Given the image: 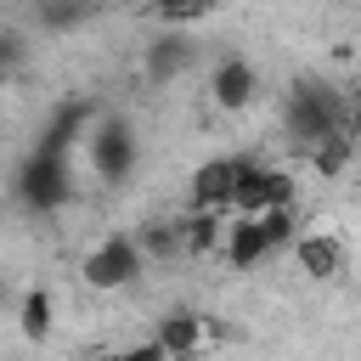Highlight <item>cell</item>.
<instances>
[{"instance_id":"1","label":"cell","mask_w":361,"mask_h":361,"mask_svg":"<svg viewBox=\"0 0 361 361\" xmlns=\"http://www.w3.org/2000/svg\"><path fill=\"white\" fill-rule=\"evenodd\" d=\"M73 192V175H68V152H51V147H34V158L23 164L17 175V197L34 209V214H51L62 209Z\"/></svg>"},{"instance_id":"2","label":"cell","mask_w":361,"mask_h":361,"mask_svg":"<svg viewBox=\"0 0 361 361\" xmlns=\"http://www.w3.org/2000/svg\"><path fill=\"white\" fill-rule=\"evenodd\" d=\"M282 124H288V135L310 152L322 135H333V130H344V118H338V102L322 90V85H293L288 90V107H282Z\"/></svg>"},{"instance_id":"3","label":"cell","mask_w":361,"mask_h":361,"mask_svg":"<svg viewBox=\"0 0 361 361\" xmlns=\"http://www.w3.org/2000/svg\"><path fill=\"white\" fill-rule=\"evenodd\" d=\"M141 265H147L141 243H135L130 231H113V237H102V243L85 254V282H90V288H102V293H113V288L135 282V276H141Z\"/></svg>"},{"instance_id":"4","label":"cell","mask_w":361,"mask_h":361,"mask_svg":"<svg viewBox=\"0 0 361 361\" xmlns=\"http://www.w3.org/2000/svg\"><path fill=\"white\" fill-rule=\"evenodd\" d=\"M85 147H90V169L102 180H124L135 169V130L124 118H102V124H85Z\"/></svg>"},{"instance_id":"5","label":"cell","mask_w":361,"mask_h":361,"mask_svg":"<svg viewBox=\"0 0 361 361\" xmlns=\"http://www.w3.org/2000/svg\"><path fill=\"white\" fill-rule=\"evenodd\" d=\"M271 203H293V175L259 158H237V214H259Z\"/></svg>"},{"instance_id":"6","label":"cell","mask_w":361,"mask_h":361,"mask_svg":"<svg viewBox=\"0 0 361 361\" xmlns=\"http://www.w3.org/2000/svg\"><path fill=\"white\" fill-rule=\"evenodd\" d=\"M220 254H226V265H231V271H254L259 259H271V254H276V243H271V231H265V220H259V214H226Z\"/></svg>"},{"instance_id":"7","label":"cell","mask_w":361,"mask_h":361,"mask_svg":"<svg viewBox=\"0 0 361 361\" xmlns=\"http://www.w3.org/2000/svg\"><path fill=\"white\" fill-rule=\"evenodd\" d=\"M237 158H209L192 169V209H220L237 214Z\"/></svg>"},{"instance_id":"8","label":"cell","mask_w":361,"mask_h":361,"mask_svg":"<svg viewBox=\"0 0 361 361\" xmlns=\"http://www.w3.org/2000/svg\"><path fill=\"white\" fill-rule=\"evenodd\" d=\"M254 90H259V73H254L243 56H220V62H214V73H209V96H214V107L243 113V107L254 102Z\"/></svg>"},{"instance_id":"9","label":"cell","mask_w":361,"mask_h":361,"mask_svg":"<svg viewBox=\"0 0 361 361\" xmlns=\"http://www.w3.org/2000/svg\"><path fill=\"white\" fill-rule=\"evenodd\" d=\"M293 259H299V271H305V276L327 282V276H338V271H344V243H338V237H327V231H293Z\"/></svg>"},{"instance_id":"10","label":"cell","mask_w":361,"mask_h":361,"mask_svg":"<svg viewBox=\"0 0 361 361\" xmlns=\"http://www.w3.org/2000/svg\"><path fill=\"white\" fill-rule=\"evenodd\" d=\"M158 344H164V355H192L209 344V327H203V316L175 310V316H158Z\"/></svg>"},{"instance_id":"11","label":"cell","mask_w":361,"mask_h":361,"mask_svg":"<svg viewBox=\"0 0 361 361\" xmlns=\"http://www.w3.org/2000/svg\"><path fill=\"white\" fill-rule=\"evenodd\" d=\"M135 243H141V254H152V259H175V254L186 248V231H180V220H152V226L135 231Z\"/></svg>"},{"instance_id":"12","label":"cell","mask_w":361,"mask_h":361,"mask_svg":"<svg viewBox=\"0 0 361 361\" xmlns=\"http://www.w3.org/2000/svg\"><path fill=\"white\" fill-rule=\"evenodd\" d=\"M186 62H192V45H186V39H175V34H164V39L147 51V73H152L158 85H164V79H175Z\"/></svg>"},{"instance_id":"13","label":"cell","mask_w":361,"mask_h":361,"mask_svg":"<svg viewBox=\"0 0 361 361\" xmlns=\"http://www.w3.org/2000/svg\"><path fill=\"white\" fill-rule=\"evenodd\" d=\"M17 327H23V338H28V344H39V338L51 333V293H45V288H28V293H23Z\"/></svg>"},{"instance_id":"14","label":"cell","mask_w":361,"mask_h":361,"mask_svg":"<svg viewBox=\"0 0 361 361\" xmlns=\"http://www.w3.org/2000/svg\"><path fill=\"white\" fill-rule=\"evenodd\" d=\"M85 124H90V107H85V102H73V107H62V113L51 118V130H45V141H39V147L68 152V147H73V135H79Z\"/></svg>"},{"instance_id":"15","label":"cell","mask_w":361,"mask_h":361,"mask_svg":"<svg viewBox=\"0 0 361 361\" xmlns=\"http://www.w3.org/2000/svg\"><path fill=\"white\" fill-rule=\"evenodd\" d=\"M169 17H203V11H214L220 0H158Z\"/></svg>"},{"instance_id":"16","label":"cell","mask_w":361,"mask_h":361,"mask_svg":"<svg viewBox=\"0 0 361 361\" xmlns=\"http://www.w3.org/2000/svg\"><path fill=\"white\" fill-rule=\"evenodd\" d=\"M17 62H23V39H17V34H0V73L17 68Z\"/></svg>"},{"instance_id":"17","label":"cell","mask_w":361,"mask_h":361,"mask_svg":"<svg viewBox=\"0 0 361 361\" xmlns=\"http://www.w3.org/2000/svg\"><path fill=\"white\" fill-rule=\"evenodd\" d=\"M350 130H355V141H361V107H355V113H350Z\"/></svg>"}]
</instances>
